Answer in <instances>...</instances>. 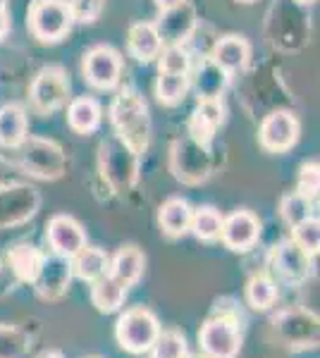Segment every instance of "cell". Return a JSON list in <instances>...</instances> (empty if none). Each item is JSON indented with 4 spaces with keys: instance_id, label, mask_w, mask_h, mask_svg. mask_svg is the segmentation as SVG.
Instances as JSON below:
<instances>
[{
    "instance_id": "1",
    "label": "cell",
    "mask_w": 320,
    "mask_h": 358,
    "mask_svg": "<svg viewBox=\"0 0 320 358\" xmlns=\"http://www.w3.org/2000/svg\"><path fill=\"white\" fill-rule=\"evenodd\" d=\"M110 120H113L115 134L120 141H125L134 153H144L148 146L151 136V117L148 106L137 91H122L115 98L110 108Z\"/></svg>"
},
{
    "instance_id": "2",
    "label": "cell",
    "mask_w": 320,
    "mask_h": 358,
    "mask_svg": "<svg viewBox=\"0 0 320 358\" xmlns=\"http://www.w3.org/2000/svg\"><path fill=\"white\" fill-rule=\"evenodd\" d=\"M270 327L277 342L292 351H308L318 346L320 320L316 310L306 306H289L277 310L270 320Z\"/></svg>"
},
{
    "instance_id": "3",
    "label": "cell",
    "mask_w": 320,
    "mask_h": 358,
    "mask_svg": "<svg viewBox=\"0 0 320 358\" xmlns=\"http://www.w3.org/2000/svg\"><path fill=\"white\" fill-rule=\"evenodd\" d=\"M13 165L25 170L27 175L39 179H57L65 172V153L60 146L46 138H25L20 146H13Z\"/></svg>"
},
{
    "instance_id": "4",
    "label": "cell",
    "mask_w": 320,
    "mask_h": 358,
    "mask_svg": "<svg viewBox=\"0 0 320 358\" xmlns=\"http://www.w3.org/2000/svg\"><path fill=\"white\" fill-rule=\"evenodd\" d=\"M199 349L203 358H237L242 349V327L235 313L220 310L208 317L199 330Z\"/></svg>"
},
{
    "instance_id": "5",
    "label": "cell",
    "mask_w": 320,
    "mask_h": 358,
    "mask_svg": "<svg viewBox=\"0 0 320 358\" xmlns=\"http://www.w3.org/2000/svg\"><path fill=\"white\" fill-rule=\"evenodd\" d=\"M160 334V322L153 310L137 306V308H127L125 313L118 317L115 325V337L118 344L130 354H148L151 346L155 344Z\"/></svg>"
},
{
    "instance_id": "6",
    "label": "cell",
    "mask_w": 320,
    "mask_h": 358,
    "mask_svg": "<svg viewBox=\"0 0 320 358\" xmlns=\"http://www.w3.org/2000/svg\"><path fill=\"white\" fill-rule=\"evenodd\" d=\"M101 172L115 192H130L139 177V153L118 136L101 146Z\"/></svg>"
},
{
    "instance_id": "7",
    "label": "cell",
    "mask_w": 320,
    "mask_h": 358,
    "mask_svg": "<svg viewBox=\"0 0 320 358\" xmlns=\"http://www.w3.org/2000/svg\"><path fill=\"white\" fill-rule=\"evenodd\" d=\"M72 10L67 0H39L29 15V29L43 43H55L72 29Z\"/></svg>"
},
{
    "instance_id": "8",
    "label": "cell",
    "mask_w": 320,
    "mask_h": 358,
    "mask_svg": "<svg viewBox=\"0 0 320 358\" xmlns=\"http://www.w3.org/2000/svg\"><path fill=\"white\" fill-rule=\"evenodd\" d=\"M170 167L174 177L184 184H201L211 177V153L196 138H182L172 146Z\"/></svg>"
},
{
    "instance_id": "9",
    "label": "cell",
    "mask_w": 320,
    "mask_h": 358,
    "mask_svg": "<svg viewBox=\"0 0 320 358\" xmlns=\"http://www.w3.org/2000/svg\"><path fill=\"white\" fill-rule=\"evenodd\" d=\"M41 196L27 184H8L0 187V229L15 227L36 215Z\"/></svg>"
},
{
    "instance_id": "10",
    "label": "cell",
    "mask_w": 320,
    "mask_h": 358,
    "mask_svg": "<svg viewBox=\"0 0 320 358\" xmlns=\"http://www.w3.org/2000/svg\"><path fill=\"white\" fill-rule=\"evenodd\" d=\"M69 96V82L67 74L60 67H46L36 74L32 84V103L39 113L48 115L55 113L67 103Z\"/></svg>"
},
{
    "instance_id": "11",
    "label": "cell",
    "mask_w": 320,
    "mask_h": 358,
    "mask_svg": "<svg viewBox=\"0 0 320 358\" xmlns=\"http://www.w3.org/2000/svg\"><path fill=\"white\" fill-rule=\"evenodd\" d=\"M72 265H69V258L62 256H46L43 263H41V270L34 280V287H36V294L43 301H60L67 294L69 285H72Z\"/></svg>"
},
{
    "instance_id": "12",
    "label": "cell",
    "mask_w": 320,
    "mask_h": 358,
    "mask_svg": "<svg viewBox=\"0 0 320 358\" xmlns=\"http://www.w3.org/2000/svg\"><path fill=\"white\" fill-rule=\"evenodd\" d=\"M260 236V220L251 210H235L232 215L223 217L220 239L235 253H244L256 246Z\"/></svg>"
},
{
    "instance_id": "13",
    "label": "cell",
    "mask_w": 320,
    "mask_h": 358,
    "mask_svg": "<svg viewBox=\"0 0 320 358\" xmlns=\"http://www.w3.org/2000/svg\"><path fill=\"white\" fill-rule=\"evenodd\" d=\"M46 241L55 256L72 258L86 246V232L72 215H55L46 227Z\"/></svg>"
},
{
    "instance_id": "14",
    "label": "cell",
    "mask_w": 320,
    "mask_h": 358,
    "mask_svg": "<svg viewBox=\"0 0 320 358\" xmlns=\"http://www.w3.org/2000/svg\"><path fill=\"white\" fill-rule=\"evenodd\" d=\"M84 74L96 89H113L120 82L122 57L110 45H98L84 55Z\"/></svg>"
},
{
    "instance_id": "15",
    "label": "cell",
    "mask_w": 320,
    "mask_h": 358,
    "mask_svg": "<svg viewBox=\"0 0 320 358\" xmlns=\"http://www.w3.org/2000/svg\"><path fill=\"white\" fill-rule=\"evenodd\" d=\"M270 268L280 280L289 285H304V280L311 275V256H306L294 241H282L280 246L272 248Z\"/></svg>"
},
{
    "instance_id": "16",
    "label": "cell",
    "mask_w": 320,
    "mask_h": 358,
    "mask_svg": "<svg viewBox=\"0 0 320 358\" xmlns=\"http://www.w3.org/2000/svg\"><path fill=\"white\" fill-rule=\"evenodd\" d=\"M299 138V122L292 113L277 110L267 115L260 124V146L270 153H284L296 143Z\"/></svg>"
},
{
    "instance_id": "17",
    "label": "cell",
    "mask_w": 320,
    "mask_h": 358,
    "mask_svg": "<svg viewBox=\"0 0 320 358\" xmlns=\"http://www.w3.org/2000/svg\"><path fill=\"white\" fill-rule=\"evenodd\" d=\"M194 27H196V13L187 0L174 5L170 10H162L160 22L155 24L160 34V41L167 45H182L191 36Z\"/></svg>"
},
{
    "instance_id": "18",
    "label": "cell",
    "mask_w": 320,
    "mask_h": 358,
    "mask_svg": "<svg viewBox=\"0 0 320 358\" xmlns=\"http://www.w3.org/2000/svg\"><path fill=\"white\" fill-rule=\"evenodd\" d=\"M43 253L41 248L32 246V244H15L5 256V263H8V270L15 275L17 282H25V285H34L36 280L41 263H43Z\"/></svg>"
},
{
    "instance_id": "19",
    "label": "cell",
    "mask_w": 320,
    "mask_h": 358,
    "mask_svg": "<svg viewBox=\"0 0 320 358\" xmlns=\"http://www.w3.org/2000/svg\"><path fill=\"white\" fill-rule=\"evenodd\" d=\"M144 268H146V258H144V253L139 251L137 246H122L120 251L110 258L108 273L130 289V287H134L139 280H141Z\"/></svg>"
},
{
    "instance_id": "20",
    "label": "cell",
    "mask_w": 320,
    "mask_h": 358,
    "mask_svg": "<svg viewBox=\"0 0 320 358\" xmlns=\"http://www.w3.org/2000/svg\"><path fill=\"white\" fill-rule=\"evenodd\" d=\"M223 122V103L220 98H208V101L199 103V110L194 113L189 124V136L196 138L203 146L211 143V138L215 134V129Z\"/></svg>"
},
{
    "instance_id": "21",
    "label": "cell",
    "mask_w": 320,
    "mask_h": 358,
    "mask_svg": "<svg viewBox=\"0 0 320 358\" xmlns=\"http://www.w3.org/2000/svg\"><path fill=\"white\" fill-rule=\"evenodd\" d=\"M72 265V275L81 282H96L98 277L108 275L110 270V256L103 248L96 246H84L77 256L69 258Z\"/></svg>"
},
{
    "instance_id": "22",
    "label": "cell",
    "mask_w": 320,
    "mask_h": 358,
    "mask_svg": "<svg viewBox=\"0 0 320 358\" xmlns=\"http://www.w3.org/2000/svg\"><path fill=\"white\" fill-rule=\"evenodd\" d=\"M191 213L194 210H191V206L184 199H167L158 213L162 234L172 236V239L187 234L191 227Z\"/></svg>"
},
{
    "instance_id": "23",
    "label": "cell",
    "mask_w": 320,
    "mask_h": 358,
    "mask_svg": "<svg viewBox=\"0 0 320 358\" xmlns=\"http://www.w3.org/2000/svg\"><path fill=\"white\" fill-rule=\"evenodd\" d=\"M91 301L101 313H118L127 299V287L115 280L113 275H103L96 282H91Z\"/></svg>"
},
{
    "instance_id": "24",
    "label": "cell",
    "mask_w": 320,
    "mask_h": 358,
    "mask_svg": "<svg viewBox=\"0 0 320 358\" xmlns=\"http://www.w3.org/2000/svg\"><path fill=\"white\" fill-rule=\"evenodd\" d=\"M130 50L132 55L137 57L139 62H151L160 55L162 50V41L155 24H148V22H139L130 29Z\"/></svg>"
},
{
    "instance_id": "25",
    "label": "cell",
    "mask_w": 320,
    "mask_h": 358,
    "mask_svg": "<svg viewBox=\"0 0 320 358\" xmlns=\"http://www.w3.org/2000/svg\"><path fill=\"white\" fill-rule=\"evenodd\" d=\"M249 55H251V48L242 36H225L215 43L211 60L223 67L225 72H237V69L246 67Z\"/></svg>"
},
{
    "instance_id": "26",
    "label": "cell",
    "mask_w": 320,
    "mask_h": 358,
    "mask_svg": "<svg viewBox=\"0 0 320 358\" xmlns=\"http://www.w3.org/2000/svg\"><path fill=\"white\" fill-rule=\"evenodd\" d=\"M27 138V113L22 106L10 103L0 108V143L8 148L20 146Z\"/></svg>"
},
{
    "instance_id": "27",
    "label": "cell",
    "mask_w": 320,
    "mask_h": 358,
    "mask_svg": "<svg viewBox=\"0 0 320 358\" xmlns=\"http://www.w3.org/2000/svg\"><path fill=\"white\" fill-rule=\"evenodd\" d=\"M67 122L77 134H91L101 124V106L89 96L74 98L67 108Z\"/></svg>"
},
{
    "instance_id": "28",
    "label": "cell",
    "mask_w": 320,
    "mask_h": 358,
    "mask_svg": "<svg viewBox=\"0 0 320 358\" xmlns=\"http://www.w3.org/2000/svg\"><path fill=\"white\" fill-rule=\"evenodd\" d=\"M277 296L280 292H277V282L272 277L258 273L246 282V303L253 310H260V313L270 310L277 303Z\"/></svg>"
},
{
    "instance_id": "29",
    "label": "cell",
    "mask_w": 320,
    "mask_h": 358,
    "mask_svg": "<svg viewBox=\"0 0 320 358\" xmlns=\"http://www.w3.org/2000/svg\"><path fill=\"white\" fill-rule=\"evenodd\" d=\"M227 79H230V72H225V69L220 65H215L213 60H206L199 67V74H196V94H199L201 101L220 98L223 89L227 86Z\"/></svg>"
},
{
    "instance_id": "30",
    "label": "cell",
    "mask_w": 320,
    "mask_h": 358,
    "mask_svg": "<svg viewBox=\"0 0 320 358\" xmlns=\"http://www.w3.org/2000/svg\"><path fill=\"white\" fill-rule=\"evenodd\" d=\"M220 229H223V215L215 208L206 206L191 213V227L189 232L196 234V239L201 241H215L220 239Z\"/></svg>"
},
{
    "instance_id": "31",
    "label": "cell",
    "mask_w": 320,
    "mask_h": 358,
    "mask_svg": "<svg viewBox=\"0 0 320 358\" xmlns=\"http://www.w3.org/2000/svg\"><path fill=\"white\" fill-rule=\"evenodd\" d=\"M189 74H167V72H160L158 77V84H155V94H158L160 103L165 106H174L179 103L189 91Z\"/></svg>"
},
{
    "instance_id": "32",
    "label": "cell",
    "mask_w": 320,
    "mask_h": 358,
    "mask_svg": "<svg viewBox=\"0 0 320 358\" xmlns=\"http://www.w3.org/2000/svg\"><path fill=\"white\" fill-rule=\"evenodd\" d=\"M151 358H189L187 339L179 330H165L151 346Z\"/></svg>"
},
{
    "instance_id": "33",
    "label": "cell",
    "mask_w": 320,
    "mask_h": 358,
    "mask_svg": "<svg viewBox=\"0 0 320 358\" xmlns=\"http://www.w3.org/2000/svg\"><path fill=\"white\" fill-rule=\"evenodd\" d=\"M313 203H316V201L308 199L304 194H299V192L284 196L282 203H280V213H282L284 222H287L289 227H294V224L313 217Z\"/></svg>"
},
{
    "instance_id": "34",
    "label": "cell",
    "mask_w": 320,
    "mask_h": 358,
    "mask_svg": "<svg viewBox=\"0 0 320 358\" xmlns=\"http://www.w3.org/2000/svg\"><path fill=\"white\" fill-rule=\"evenodd\" d=\"M294 244L306 253V256L316 258L318 256V248H320V222L318 217H308V220L294 224Z\"/></svg>"
},
{
    "instance_id": "35",
    "label": "cell",
    "mask_w": 320,
    "mask_h": 358,
    "mask_svg": "<svg viewBox=\"0 0 320 358\" xmlns=\"http://www.w3.org/2000/svg\"><path fill=\"white\" fill-rule=\"evenodd\" d=\"M29 346L27 334L15 325H0V358H22Z\"/></svg>"
},
{
    "instance_id": "36",
    "label": "cell",
    "mask_w": 320,
    "mask_h": 358,
    "mask_svg": "<svg viewBox=\"0 0 320 358\" xmlns=\"http://www.w3.org/2000/svg\"><path fill=\"white\" fill-rule=\"evenodd\" d=\"M191 60L182 45H167L160 57V72L167 74H189Z\"/></svg>"
},
{
    "instance_id": "37",
    "label": "cell",
    "mask_w": 320,
    "mask_h": 358,
    "mask_svg": "<svg viewBox=\"0 0 320 358\" xmlns=\"http://www.w3.org/2000/svg\"><path fill=\"white\" fill-rule=\"evenodd\" d=\"M67 5L77 22H94L103 10V0H67Z\"/></svg>"
},
{
    "instance_id": "38",
    "label": "cell",
    "mask_w": 320,
    "mask_h": 358,
    "mask_svg": "<svg viewBox=\"0 0 320 358\" xmlns=\"http://www.w3.org/2000/svg\"><path fill=\"white\" fill-rule=\"evenodd\" d=\"M299 194L318 201V163H306L299 170Z\"/></svg>"
},
{
    "instance_id": "39",
    "label": "cell",
    "mask_w": 320,
    "mask_h": 358,
    "mask_svg": "<svg viewBox=\"0 0 320 358\" xmlns=\"http://www.w3.org/2000/svg\"><path fill=\"white\" fill-rule=\"evenodd\" d=\"M10 31V20H8V13H5V8L0 5V38H5V34Z\"/></svg>"
},
{
    "instance_id": "40",
    "label": "cell",
    "mask_w": 320,
    "mask_h": 358,
    "mask_svg": "<svg viewBox=\"0 0 320 358\" xmlns=\"http://www.w3.org/2000/svg\"><path fill=\"white\" fill-rule=\"evenodd\" d=\"M34 358H65V354H62V351H57V349H46V351H41V354H36Z\"/></svg>"
},
{
    "instance_id": "41",
    "label": "cell",
    "mask_w": 320,
    "mask_h": 358,
    "mask_svg": "<svg viewBox=\"0 0 320 358\" xmlns=\"http://www.w3.org/2000/svg\"><path fill=\"white\" fill-rule=\"evenodd\" d=\"M179 3H184V0H155V5H158L160 10H170V8H174V5H179Z\"/></svg>"
},
{
    "instance_id": "42",
    "label": "cell",
    "mask_w": 320,
    "mask_h": 358,
    "mask_svg": "<svg viewBox=\"0 0 320 358\" xmlns=\"http://www.w3.org/2000/svg\"><path fill=\"white\" fill-rule=\"evenodd\" d=\"M242 3H253V0H242Z\"/></svg>"
},
{
    "instance_id": "43",
    "label": "cell",
    "mask_w": 320,
    "mask_h": 358,
    "mask_svg": "<svg viewBox=\"0 0 320 358\" xmlns=\"http://www.w3.org/2000/svg\"><path fill=\"white\" fill-rule=\"evenodd\" d=\"M299 3H311V0H299Z\"/></svg>"
}]
</instances>
